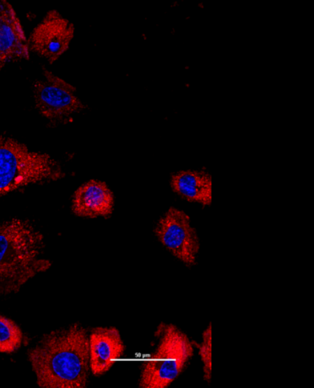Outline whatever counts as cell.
I'll return each instance as SVG.
<instances>
[{
  "label": "cell",
  "instance_id": "cell-6",
  "mask_svg": "<svg viewBox=\"0 0 314 388\" xmlns=\"http://www.w3.org/2000/svg\"><path fill=\"white\" fill-rule=\"evenodd\" d=\"M32 91L36 109L51 122L67 121L85 107L75 86L46 68L34 82Z\"/></svg>",
  "mask_w": 314,
  "mask_h": 388
},
{
  "label": "cell",
  "instance_id": "cell-1",
  "mask_svg": "<svg viewBox=\"0 0 314 388\" xmlns=\"http://www.w3.org/2000/svg\"><path fill=\"white\" fill-rule=\"evenodd\" d=\"M28 356L40 387L84 388L87 385L89 334L79 323L45 334Z\"/></svg>",
  "mask_w": 314,
  "mask_h": 388
},
{
  "label": "cell",
  "instance_id": "cell-11",
  "mask_svg": "<svg viewBox=\"0 0 314 388\" xmlns=\"http://www.w3.org/2000/svg\"><path fill=\"white\" fill-rule=\"evenodd\" d=\"M114 205L112 190L105 183L98 180H90L80 185L72 199L73 213L84 218L108 217Z\"/></svg>",
  "mask_w": 314,
  "mask_h": 388
},
{
  "label": "cell",
  "instance_id": "cell-5",
  "mask_svg": "<svg viewBox=\"0 0 314 388\" xmlns=\"http://www.w3.org/2000/svg\"><path fill=\"white\" fill-rule=\"evenodd\" d=\"M154 232L162 246L184 265L191 267L197 263L200 240L185 210L169 207L158 219Z\"/></svg>",
  "mask_w": 314,
  "mask_h": 388
},
{
  "label": "cell",
  "instance_id": "cell-2",
  "mask_svg": "<svg viewBox=\"0 0 314 388\" xmlns=\"http://www.w3.org/2000/svg\"><path fill=\"white\" fill-rule=\"evenodd\" d=\"M43 237L29 222L13 219L0 225V294L17 293L51 266L42 257Z\"/></svg>",
  "mask_w": 314,
  "mask_h": 388
},
{
  "label": "cell",
  "instance_id": "cell-13",
  "mask_svg": "<svg viewBox=\"0 0 314 388\" xmlns=\"http://www.w3.org/2000/svg\"><path fill=\"white\" fill-rule=\"evenodd\" d=\"M193 346L198 350V355L202 363L204 380L210 383L211 380V324L206 327L202 334L200 343L193 341Z\"/></svg>",
  "mask_w": 314,
  "mask_h": 388
},
{
  "label": "cell",
  "instance_id": "cell-8",
  "mask_svg": "<svg viewBox=\"0 0 314 388\" xmlns=\"http://www.w3.org/2000/svg\"><path fill=\"white\" fill-rule=\"evenodd\" d=\"M28 39L13 6L0 0V71L8 63L29 60Z\"/></svg>",
  "mask_w": 314,
  "mask_h": 388
},
{
  "label": "cell",
  "instance_id": "cell-3",
  "mask_svg": "<svg viewBox=\"0 0 314 388\" xmlns=\"http://www.w3.org/2000/svg\"><path fill=\"white\" fill-rule=\"evenodd\" d=\"M156 343L143 362L140 388H166L184 371L193 355V341L179 327L161 322L154 332Z\"/></svg>",
  "mask_w": 314,
  "mask_h": 388
},
{
  "label": "cell",
  "instance_id": "cell-7",
  "mask_svg": "<svg viewBox=\"0 0 314 388\" xmlns=\"http://www.w3.org/2000/svg\"><path fill=\"white\" fill-rule=\"evenodd\" d=\"M74 33L72 22L57 10H49L27 38L29 50L53 63L68 50Z\"/></svg>",
  "mask_w": 314,
  "mask_h": 388
},
{
  "label": "cell",
  "instance_id": "cell-4",
  "mask_svg": "<svg viewBox=\"0 0 314 388\" xmlns=\"http://www.w3.org/2000/svg\"><path fill=\"white\" fill-rule=\"evenodd\" d=\"M63 172L50 155L0 134V196L30 184L54 181Z\"/></svg>",
  "mask_w": 314,
  "mask_h": 388
},
{
  "label": "cell",
  "instance_id": "cell-12",
  "mask_svg": "<svg viewBox=\"0 0 314 388\" xmlns=\"http://www.w3.org/2000/svg\"><path fill=\"white\" fill-rule=\"evenodd\" d=\"M22 334L11 320L0 316V352L10 353L21 345Z\"/></svg>",
  "mask_w": 314,
  "mask_h": 388
},
{
  "label": "cell",
  "instance_id": "cell-10",
  "mask_svg": "<svg viewBox=\"0 0 314 388\" xmlns=\"http://www.w3.org/2000/svg\"><path fill=\"white\" fill-rule=\"evenodd\" d=\"M169 185L174 194L202 208L213 203V178L206 168L180 169L173 172Z\"/></svg>",
  "mask_w": 314,
  "mask_h": 388
},
{
  "label": "cell",
  "instance_id": "cell-9",
  "mask_svg": "<svg viewBox=\"0 0 314 388\" xmlns=\"http://www.w3.org/2000/svg\"><path fill=\"white\" fill-rule=\"evenodd\" d=\"M90 371L95 376L106 373L123 355L125 346L114 327H94L89 334Z\"/></svg>",
  "mask_w": 314,
  "mask_h": 388
}]
</instances>
